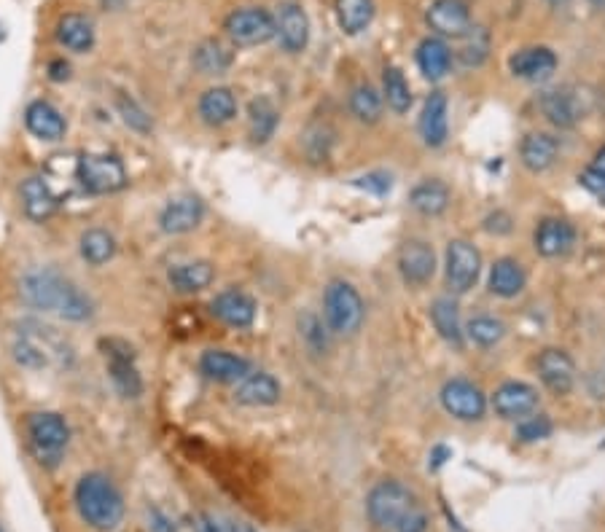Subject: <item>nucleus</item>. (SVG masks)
I'll use <instances>...</instances> for the list:
<instances>
[{"label":"nucleus","mask_w":605,"mask_h":532,"mask_svg":"<svg viewBox=\"0 0 605 532\" xmlns=\"http://www.w3.org/2000/svg\"><path fill=\"white\" fill-rule=\"evenodd\" d=\"M19 293L30 307L54 312V315H60L65 320L81 323V320L92 318L89 296H84L68 277H62L54 269H35V272L22 277Z\"/></svg>","instance_id":"nucleus-1"},{"label":"nucleus","mask_w":605,"mask_h":532,"mask_svg":"<svg viewBox=\"0 0 605 532\" xmlns=\"http://www.w3.org/2000/svg\"><path fill=\"white\" fill-rule=\"evenodd\" d=\"M76 508L81 519L97 532H113L124 519V498L103 473H87L78 481Z\"/></svg>","instance_id":"nucleus-2"},{"label":"nucleus","mask_w":605,"mask_h":532,"mask_svg":"<svg viewBox=\"0 0 605 532\" xmlns=\"http://www.w3.org/2000/svg\"><path fill=\"white\" fill-rule=\"evenodd\" d=\"M366 511H369V519H372L374 527L401 530L417 514L415 492L404 487L401 481H380L366 498Z\"/></svg>","instance_id":"nucleus-3"},{"label":"nucleus","mask_w":605,"mask_h":532,"mask_svg":"<svg viewBox=\"0 0 605 532\" xmlns=\"http://www.w3.org/2000/svg\"><path fill=\"white\" fill-rule=\"evenodd\" d=\"M27 441L30 452L44 468H57L65 457L70 441L68 422L54 412H38L27 417Z\"/></svg>","instance_id":"nucleus-4"},{"label":"nucleus","mask_w":605,"mask_h":532,"mask_svg":"<svg viewBox=\"0 0 605 532\" xmlns=\"http://www.w3.org/2000/svg\"><path fill=\"white\" fill-rule=\"evenodd\" d=\"M323 318L331 334L350 336L363 326L366 307H363L361 293L350 283L334 280L323 293Z\"/></svg>","instance_id":"nucleus-5"},{"label":"nucleus","mask_w":605,"mask_h":532,"mask_svg":"<svg viewBox=\"0 0 605 532\" xmlns=\"http://www.w3.org/2000/svg\"><path fill=\"white\" fill-rule=\"evenodd\" d=\"M76 178L89 194H113L127 186V170L113 154H84L76 162Z\"/></svg>","instance_id":"nucleus-6"},{"label":"nucleus","mask_w":605,"mask_h":532,"mask_svg":"<svg viewBox=\"0 0 605 532\" xmlns=\"http://www.w3.org/2000/svg\"><path fill=\"white\" fill-rule=\"evenodd\" d=\"M226 35L237 46H259L275 38V17L264 9H237L226 17Z\"/></svg>","instance_id":"nucleus-7"},{"label":"nucleus","mask_w":605,"mask_h":532,"mask_svg":"<svg viewBox=\"0 0 605 532\" xmlns=\"http://www.w3.org/2000/svg\"><path fill=\"white\" fill-rule=\"evenodd\" d=\"M103 347L105 355H108V371H111L116 390L124 398H138L143 393V379L135 369V350L121 339H108V342H103Z\"/></svg>","instance_id":"nucleus-8"},{"label":"nucleus","mask_w":605,"mask_h":532,"mask_svg":"<svg viewBox=\"0 0 605 532\" xmlns=\"http://www.w3.org/2000/svg\"><path fill=\"white\" fill-rule=\"evenodd\" d=\"M441 406L458 417V420L474 422L482 420L484 412H487V398L474 382L468 379H450L447 385L441 387Z\"/></svg>","instance_id":"nucleus-9"},{"label":"nucleus","mask_w":605,"mask_h":532,"mask_svg":"<svg viewBox=\"0 0 605 532\" xmlns=\"http://www.w3.org/2000/svg\"><path fill=\"white\" fill-rule=\"evenodd\" d=\"M479 272H482L479 250L466 240L450 242V248H447V285H450L452 291H471L476 280H479Z\"/></svg>","instance_id":"nucleus-10"},{"label":"nucleus","mask_w":605,"mask_h":532,"mask_svg":"<svg viewBox=\"0 0 605 532\" xmlns=\"http://www.w3.org/2000/svg\"><path fill=\"white\" fill-rule=\"evenodd\" d=\"M425 19L444 38H463L471 30V11L463 0H433Z\"/></svg>","instance_id":"nucleus-11"},{"label":"nucleus","mask_w":605,"mask_h":532,"mask_svg":"<svg viewBox=\"0 0 605 532\" xmlns=\"http://www.w3.org/2000/svg\"><path fill=\"white\" fill-rule=\"evenodd\" d=\"M493 409L503 420L528 417L538 409L536 387L525 385V382H506L493 393Z\"/></svg>","instance_id":"nucleus-12"},{"label":"nucleus","mask_w":605,"mask_h":532,"mask_svg":"<svg viewBox=\"0 0 605 532\" xmlns=\"http://www.w3.org/2000/svg\"><path fill=\"white\" fill-rule=\"evenodd\" d=\"M398 269L409 285H425L436 272L433 248L423 240L404 242V248L398 250Z\"/></svg>","instance_id":"nucleus-13"},{"label":"nucleus","mask_w":605,"mask_h":532,"mask_svg":"<svg viewBox=\"0 0 605 532\" xmlns=\"http://www.w3.org/2000/svg\"><path fill=\"white\" fill-rule=\"evenodd\" d=\"M275 33L280 38V46L286 52H302L310 41V19L304 14L302 6L296 3H283L275 17Z\"/></svg>","instance_id":"nucleus-14"},{"label":"nucleus","mask_w":605,"mask_h":532,"mask_svg":"<svg viewBox=\"0 0 605 532\" xmlns=\"http://www.w3.org/2000/svg\"><path fill=\"white\" fill-rule=\"evenodd\" d=\"M538 374L554 395H568L576 382V366L565 350H544L538 355Z\"/></svg>","instance_id":"nucleus-15"},{"label":"nucleus","mask_w":605,"mask_h":532,"mask_svg":"<svg viewBox=\"0 0 605 532\" xmlns=\"http://www.w3.org/2000/svg\"><path fill=\"white\" fill-rule=\"evenodd\" d=\"M210 312L232 328H248L256 320V301L245 291L229 288L210 301Z\"/></svg>","instance_id":"nucleus-16"},{"label":"nucleus","mask_w":605,"mask_h":532,"mask_svg":"<svg viewBox=\"0 0 605 532\" xmlns=\"http://www.w3.org/2000/svg\"><path fill=\"white\" fill-rule=\"evenodd\" d=\"M541 111L546 121H552L554 127L571 129L576 127L584 116V103L573 89H552L541 97Z\"/></svg>","instance_id":"nucleus-17"},{"label":"nucleus","mask_w":605,"mask_h":532,"mask_svg":"<svg viewBox=\"0 0 605 532\" xmlns=\"http://www.w3.org/2000/svg\"><path fill=\"white\" fill-rule=\"evenodd\" d=\"M420 135H423L425 146L431 148H439L450 135V105L441 92H431V97L425 100L423 116H420Z\"/></svg>","instance_id":"nucleus-18"},{"label":"nucleus","mask_w":605,"mask_h":532,"mask_svg":"<svg viewBox=\"0 0 605 532\" xmlns=\"http://www.w3.org/2000/svg\"><path fill=\"white\" fill-rule=\"evenodd\" d=\"M199 371L213 382H240L248 377L251 363L229 350H208L199 358Z\"/></svg>","instance_id":"nucleus-19"},{"label":"nucleus","mask_w":605,"mask_h":532,"mask_svg":"<svg viewBox=\"0 0 605 532\" xmlns=\"http://www.w3.org/2000/svg\"><path fill=\"white\" fill-rule=\"evenodd\" d=\"M202 218H205V205H202V199L181 197V199H173V202L162 210L159 224H162V232L167 234H186L191 232V229H197V226L202 224Z\"/></svg>","instance_id":"nucleus-20"},{"label":"nucleus","mask_w":605,"mask_h":532,"mask_svg":"<svg viewBox=\"0 0 605 532\" xmlns=\"http://www.w3.org/2000/svg\"><path fill=\"white\" fill-rule=\"evenodd\" d=\"M509 68L514 76L525 81H544L557 70V54L546 46H530L511 57Z\"/></svg>","instance_id":"nucleus-21"},{"label":"nucleus","mask_w":605,"mask_h":532,"mask_svg":"<svg viewBox=\"0 0 605 532\" xmlns=\"http://www.w3.org/2000/svg\"><path fill=\"white\" fill-rule=\"evenodd\" d=\"M25 124L27 129L33 132L38 140H62L65 138V119H62V113L54 108L52 103H46V100H35V103L27 105L25 111Z\"/></svg>","instance_id":"nucleus-22"},{"label":"nucleus","mask_w":605,"mask_h":532,"mask_svg":"<svg viewBox=\"0 0 605 532\" xmlns=\"http://www.w3.org/2000/svg\"><path fill=\"white\" fill-rule=\"evenodd\" d=\"M576 232L568 221L560 218H546L536 229V250L546 258H560L573 248Z\"/></svg>","instance_id":"nucleus-23"},{"label":"nucleus","mask_w":605,"mask_h":532,"mask_svg":"<svg viewBox=\"0 0 605 532\" xmlns=\"http://www.w3.org/2000/svg\"><path fill=\"white\" fill-rule=\"evenodd\" d=\"M234 398L245 406H272L280 401V382L267 371H256L240 379Z\"/></svg>","instance_id":"nucleus-24"},{"label":"nucleus","mask_w":605,"mask_h":532,"mask_svg":"<svg viewBox=\"0 0 605 532\" xmlns=\"http://www.w3.org/2000/svg\"><path fill=\"white\" fill-rule=\"evenodd\" d=\"M57 205H60V197L54 194L46 178H27L22 183V207H25L27 218L46 221V218H52Z\"/></svg>","instance_id":"nucleus-25"},{"label":"nucleus","mask_w":605,"mask_h":532,"mask_svg":"<svg viewBox=\"0 0 605 532\" xmlns=\"http://www.w3.org/2000/svg\"><path fill=\"white\" fill-rule=\"evenodd\" d=\"M557 151H560V143L552 138V135H544V132H533L528 138L522 140L519 146V156H522V164L533 172H544L549 170L557 159Z\"/></svg>","instance_id":"nucleus-26"},{"label":"nucleus","mask_w":605,"mask_h":532,"mask_svg":"<svg viewBox=\"0 0 605 532\" xmlns=\"http://www.w3.org/2000/svg\"><path fill=\"white\" fill-rule=\"evenodd\" d=\"M57 38L70 52L84 54L95 46V27L84 14H65L57 25Z\"/></svg>","instance_id":"nucleus-27"},{"label":"nucleus","mask_w":605,"mask_h":532,"mask_svg":"<svg viewBox=\"0 0 605 532\" xmlns=\"http://www.w3.org/2000/svg\"><path fill=\"white\" fill-rule=\"evenodd\" d=\"M417 65L423 70L425 78L439 81L450 73L452 68V49L441 38H425L417 46Z\"/></svg>","instance_id":"nucleus-28"},{"label":"nucleus","mask_w":605,"mask_h":532,"mask_svg":"<svg viewBox=\"0 0 605 532\" xmlns=\"http://www.w3.org/2000/svg\"><path fill=\"white\" fill-rule=\"evenodd\" d=\"M199 116L208 121V124H213V127L229 124L237 116V100H234L232 89H226V86L208 89L202 95V100H199Z\"/></svg>","instance_id":"nucleus-29"},{"label":"nucleus","mask_w":605,"mask_h":532,"mask_svg":"<svg viewBox=\"0 0 605 532\" xmlns=\"http://www.w3.org/2000/svg\"><path fill=\"white\" fill-rule=\"evenodd\" d=\"M525 288V272L514 258H498L490 269V291L501 299H514Z\"/></svg>","instance_id":"nucleus-30"},{"label":"nucleus","mask_w":605,"mask_h":532,"mask_svg":"<svg viewBox=\"0 0 605 532\" xmlns=\"http://www.w3.org/2000/svg\"><path fill=\"white\" fill-rule=\"evenodd\" d=\"M170 285L181 293H197L213 283V266L208 261H189V264H178L170 269Z\"/></svg>","instance_id":"nucleus-31"},{"label":"nucleus","mask_w":605,"mask_h":532,"mask_svg":"<svg viewBox=\"0 0 605 532\" xmlns=\"http://www.w3.org/2000/svg\"><path fill=\"white\" fill-rule=\"evenodd\" d=\"M409 202H412L417 213L433 218V215H441L450 207V189L441 181H423L412 189Z\"/></svg>","instance_id":"nucleus-32"},{"label":"nucleus","mask_w":605,"mask_h":532,"mask_svg":"<svg viewBox=\"0 0 605 532\" xmlns=\"http://www.w3.org/2000/svg\"><path fill=\"white\" fill-rule=\"evenodd\" d=\"M374 0H337V22L347 35H358L372 25Z\"/></svg>","instance_id":"nucleus-33"},{"label":"nucleus","mask_w":605,"mask_h":532,"mask_svg":"<svg viewBox=\"0 0 605 532\" xmlns=\"http://www.w3.org/2000/svg\"><path fill=\"white\" fill-rule=\"evenodd\" d=\"M431 320L439 336L452 347H460L463 344V328H460V315L455 301L450 299H439L431 307Z\"/></svg>","instance_id":"nucleus-34"},{"label":"nucleus","mask_w":605,"mask_h":532,"mask_svg":"<svg viewBox=\"0 0 605 532\" xmlns=\"http://www.w3.org/2000/svg\"><path fill=\"white\" fill-rule=\"evenodd\" d=\"M248 127H251L253 143H267L277 129V111L267 97L253 100L251 111H248Z\"/></svg>","instance_id":"nucleus-35"},{"label":"nucleus","mask_w":605,"mask_h":532,"mask_svg":"<svg viewBox=\"0 0 605 532\" xmlns=\"http://www.w3.org/2000/svg\"><path fill=\"white\" fill-rule=\"evenodd\" d=\"M81 256L87 258L92 266L108 264V261L116 256V240H113V234H108L105 229H89V232L81 237Z\"/></svg>","instance_id":"nucleus-36"},{"label":"nucleus","mask_w":605,"mask_h":532,"mask_svg":"<svg viewBox=\"0 0 605 532\" xmlns=\"http://www.w3.org/2000/svg\"><path fill=\"white\" fill-rule=\"evenodd\" d=\"M350 111L363 124H374L382 116V95L369 84L355 86L353 95H350Z\"/></svg>","instance_id":"nucleus-37"},{"label":"nucleus","mask_w":605,"mask_h":532,"mask_svg":"<svg viewBox=\"0 0 605 532\" xmlns=\"http://www.w3.org/2000/svg\"><path fill=\"white\" fill-rule=\"evenodd\" d=\"M194 65H197L202 76H218L232 65V52L218 41H205L194 52Z\"/></svg>","instance_id":"nucleus-38"},{"label":"nucleus","mask_w":605,"mask_h":532,"mask_svg":"<svg viewBox=\"0 0 605 532\" xmlns=\"http://www.w3.org/2000/svg\"><path fill=\"white\" fill-rule=\"evenodd\" d=\"M382 86H385V100L396 113H407L409 105H412V89H409L407 78L398 68L385 70V78H382Z\"/></svg>","instance_id":"nucleus-39"},{"label":"nucleus","mask_w":605,"mask_h":532,"mask_svg":"<svg viewBox=\"0 0 605 532\" xmlns=\"http://www.w3.org/2000/svg\"><path fill=\"white\" fill-rule=\"evenodd\" d=\"M460 43V62L463 65H482L484 57H487V52H490V38H487V33H484L482 27H474L471 25V30H468L463 38H458Z\"/></svg>","instance_id":"nucleus-40"},{"label":"nucleus","mask_w":605,"mask_h":532,"mask_svg":"<svg viewBox=\"0 0 605 532\" xmlns=\"http://www.w3.org/2000/svg\"><path fill=\"white\" fill-rule=\"evenodd\" d=\"M466 331H468V339L479 344V347H493V344L501 342L503 334H506V328H503L501 320L487 318V315L471 320V323L466 326Z\"/></svg>","instance_id":"nucleus-41"},{"label":"nucleus","mask_w":605,"mask_h":532,"mask_svg":"<svg viewBox=\"0 0 605 532\" xmlns=\"http://www.w3.org/2000/svg\"><path fill=\"white\" fill-rule=\"evenodd\" d=\"M119 111L124 116V121H127V127L138 129V132H151V116L135 100L119 97Z\"/></svg>","instance_id":"nucleus-42"},{"label":"nucleus","mask_w":605,"mask_h":532,"mask_svg":"<svg viewBox=\"0 0 605 532\" xmlns=\"http://www.w3.org/2000/svg\"><path fill=\"white\" fill-rule=\"evenodd\" d=\"M549 433H552L549 417H530L517 428L519 441H541V438H549Z\"/></svg>","instance_id":"nucleus-43"},{"label":"nucleus","mask_w":605,"mask_h":532,"mask_svg":"<svg viewBox=\"0 0 605 532\" xmlns=\"http://www.w3.org/2000/svg\"><path fill=\"white\" fill-rule=\"evenodd\" d=\"M299 328H302V336L315 350H326V347H329L326 334H323V326H320V320L315 318V315H304V318L299 320Z\"/></svg>","instance_id":"nucleus-44"},{"label":"nucleus","mask_w":605,"mask_h":532,"mask_svg":"<svg viewBox=\"0 0 605 532\" xmlns=\"http://www.w3.org/2000/svg\"><path fill=\"white\" fill-rule=\"evenodd\" d=\"M355 186L363 191H372V194H377V197H382V194H388L390 191V175H385V172H369V175L358 178Z\"/></svg>","instance_id":"nucleus-45"},{"label":"nucleus","mask_w":605,"mask_h":532,"mask_svg":"<svg viewBox=\"0 0 605 532\" xmlns=\"http://www.w3.org/2000/svg\"><path fill=\"white\" fill-rule=\"evenodd\" d=\"M579 181H581V186L589 191V194H595L597 199H603L605 202V175H600V172L589 170L587 167V170L579 175Z\"/></svg>","instance_id":"nucleus-46"},{"label":"nucleus","mask_w":605,"mask_h":532,"mask_svg":"<svg viewBox=\"0 0 605 532\" xmlns=\"http://www.w3.org/2000/svg\"><path fill=\"white\" fill-rule=\"evenodd\" d=\"M197 532H234V524H226L216 514H202L197 522Z\"/></svg>","instance_id":"nucleus-47"},{"label":"nucleus","mask_w":605,"mask_h":532,"mask_svg":"<svg viewBox=\"0 0 605 532\" xmlns=\"http://www.w3.org/2000/svg\"><path fill=\"white\" fill-rule=\"evenodd\" d=\"M49 76H52V81H65L70 76V65L62 60H54L49 65Z\"/></svg>","instance_id":"nucleus-48"},{"label":"nucleus","mask_w":605,"mask_h":532,"mask_svg":"<svg viewBox=\"0 0 605 532\" xmlns=\"http://www.w3.org/2000/svg\"><path fill=\"white\" fill-rule=\"evenodd\" d=\"M589 170H595V172H600V175H605V146L597 151L595 162L589 164Z\"/></svg>","instance_id":"nucleus-49"},{"label":"nucleus","mask_w":605,"mask_h":532,"mask_svg":"<svg viewBox=\"0 0 605 532\" xmlns=\"http://www.w3.org/2000/svg\"><path fill=\"white\" fill-rule=\"evenodd\" d=\"M444 457H450V452H447V449H444V447L436 449V452H433V463H431V468H439V465L444 463Z\"/></svg>","instance_id":"nucleus-50"},{"label":"nucleus","mask_w":605,"mask_h":532,"mask_svg":"<svg viewBox=\"0 0 605 532\" xmlns=\"http://www.w3.org/2000/svg\"><path fill=\"white\" fill-rule=\"evenodd\" d=\"M546 3H549L552 9H562V6H568V0H546Z\"/></svg>","instance_id":"nucleus-51"},{"label":"nucleus","mask_w":605,"mask_h":532,"mask_svg":"<svg viewBox=\"0 0 605 532\" xmlns=\"http://www.w3.org/2000/svg\"><path fill=\"white\" fill-rule=\"evenodd\" d=\"M234 532H256L251 524H234Z\"/></svg>","instance_id":"nucleus-52"},{"label":"nucleus","mask_w":605,"mask_h":532,"mask_svg":"<svg viewBox=\"0 0 605 532\" xmlns=\"http://www.w3.org/2000/svg\"><path fill=\"white\" fill-rule=\"evenodd\" d=\"M589 3H595V6H600V9L605 6V0H589Z\"/></svg>","instance_id":"nucleus-53"},{"label":"nucleus","mask_w":605,"mask_h":532,"mask_svg":"<svg viewBox=\"0 0 605 532\" xmlns=\"http://www.w3.org/2000/svg\"><path fill=\"white\" fill-rule=\"evenodd\" d=\"M0 532H3V530H0Z\"/></svg>","instance_id":"nucleus-54"}]
</instances>
